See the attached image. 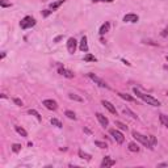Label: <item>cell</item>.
<instances>
[{
  "label": "cell",
  "mask_w": 168,
  "mask_h": 168,
  "mask_svg": "<svg viewBox=\"0 0 168 168\" xmlns=\"http://www.w3.org/2000/svg\"><path fill=\"white\" fill-rule=\"evenodd\" d=\"M133 92L139 97L141 100H143L144 102H147L148 105H152V106H160V101L155 97H152L151 94H146L143 92H141L138 88H133Z\"/></svg>",
  "instance_id": "obj_1"
},
{
  "label": "cell",
  "mask_w": 168,
  "mask_h": 168,
  "mask_svg": "<svg viewBox=\"0 0 168 168\" xmlns=\"http://www.w3.org/2000/svg\"><path fill=\"white\" fill-rule=\"evenodd\" d=\"M133 138L136 139L138 142H141L143 146L148 147V148H152L151 143H150V141H148V136H146V135H143V134H141V133H138V131L134 130V131H133Z\"/></svg>",
  "instance_id": "obj_2"
},
{
  "label": "cell",
  "mask_w": 168,
  "mask_h": 168,
  "mask_svg": "<svg viewBox=\"0 0 168 168\" xmlns=\"http://www.w3.org/2000/svg\"><path fill=\"white\" fill-rule=\"evenodd\" d=\"M34 25H36V20H34L32 16H25V17L20 21L21 29H29V28H32V26H34Z\"/></svg>",
  "instance_id": "obj_3"
},
{
  "label": "cell",
  "mask_w": 168,
  "mask_h": 168,
  "mask_svg": "<svg viewBox=\"0 0 168 168\" xmlns=\"http://www.w3.org/2000/svg\"><path fill=\"white\" fill-rule=\"evenodd\" d=\"M109 134L113 136V139H114L118 144H122L123 142H125V136H123V134L121 133V131H118L117 129H110Z\"/></svg>",
  "instance_id": "obj_4"
},
{
  "label": "cell",
  "mask_w": 168,
  "mask_h": 168,
  "mask_svg": "<svg viewBox=\"0 0 168 168\" xmlns=\"http://www.w3.org/2000/svg\"><path fill=\"white\" fill-rule=\"evenodd\" d=\"M87 76H88V78L91 79L92 81H94V84H97L99 87H101V88H109V85H108V84L105 83L102 79H100L99 76L94 75V74H91V72H89V74H87Z\"/></svg>",
  "instance_id": "obj_5"
},
{
  "label": "cell",
  "mask_w": 168,
  "mask_h": 168,
  "mask_svg": "<svg viewBox=\"0 0 168 168\" xmlns=\"http://www.w3.org/2000/svg\"><path fill=\"white\" fill-rule=\"evenodd\" d=\"M76 47H78V42H76V39L75 38H68V41H67V50H68V52L70 54H74V52L76 51Z\"/></svg>",
  "instance_id": "obj_6"
},
{
  "label": "cell",
  "mask_w": 168,
  "mask_h": 168,
  "mask_svg": "<svg viewBox=\"0 0 168 168\" xmlns=\"http://www.w3.org/2000/svg\"><path fill=\"white\" fill-rule=\"evenodd\" d=\"M42 105H45L49 110H57L58 109V104H57V101H54V100H43V101H42Z\"/></svg>",
  "instance_id": "obj_7"
},
{
  "label": "cell",
  "mask_w": 168,
  "mask_h": 168,
  "mask_svg": "<svg viewBox=\"0 0 168 168\" xmlns=\"http://www.w3.org/2000/svg\"><path fill=\"white\" fill-rule=\"evenodd\" d=\"M114 164H116V162H114V160H113L110 156H105L104 159H102V162H101V167H102V168L113 167Z\"/></svg>",
  "instance_id": "obj_8"
},
{
  "label": "cell",
  "mask_w": 168,
  "mask_h": 168,
  "mask_svg": "<svg viewBox=\"0 0 168 168\" xmlns=\"http://www.w3.org/2000/svg\"><path fill=\"white\" fill-rule=\"evenodd\" d=\"M139 20L138 15H134V13H127V15L123 16V21L125 22H136Z\"/></svg>",
  "instance_id": "obj_9"
},
{
  "label": "cell",
  "mask_w": 168,
  "mask_h": 168,
  "mask_svg": "<svg viewBox=\"0 0 168 168\" xmlns=\"http://www.w3.org/2000/svg\"><path fill=\"white\" fill-rule=\"evenodd\" d=\"M58 72L60 74V75L66 76V78H74V72L70 70H66L64 67H62V66L59 64V67H58Z\"/></svg>",
  "instance_id": "obj_10"
},
{
  "label": "cell",
  "mask_w": 168,
  "mask_h": 168,
  "mask_svg": "<svg viewBox=\"0 0 168 168\" xmlns=\"http://www.w3.org/2000/svg\"><path fill=\"white\" fill-rule=\"evenodd\" d=\"M101 104L104 105L105 108H106L108 110H109L112 114H117V110H116V108H114V105L112 104V102H109V101H106V100H102L101 101Z\"/></svg>",
  "instance_id": "obj_11"
},
{
  "label": "cell",
  "mask_w": 168,
  "mask_h": 168,
  "mask_svg": "<svg viewBox=\"0 0 168 168\" xmlns=\"http://www.w3.org/2000/svg\"><path fill=\"white\" fill-rule=\"evenodd\" d=\"M96 117H97V120H99V122L101 123V126L106 127V126L109 125V120H108L104 114H101V113H96Z\"/></svg>",
  "instance_id": "obj_12"
},
{
  "label": "cell",
  "mask_w": 168,
  "mask_h": 168,
  "mask_svg": "<svg viewBox=\"0 0 168 168\" xmlns=\"http://www.w3.org/2000/svg\"><path fill=\"white\" fill-rule=\"evenodd\" d=\"M79 49H80L81 51H84V52L88 51V43H87V37H85V36L81 38L80 45H79Z\"/></svg>",
  "instance_id": "obj_13"
},
{
  "label": "cell",
  "mask_w": 168,
  "mask_h": 168,
  "mask_svg": "<svg viewBox=\"0 0 168 168\" xmlns=\"http://www.w3.org/2000/svg\"><path fill=\"white\" fill-rule=\"evenodd\" d=\"M109 29H110V22H105V24H102L101 25V28H100V34H101V36H104L105 33H108V32H109Z\"/></svg>",
  "instance_id": "obj_14"
},
{
  "label": "cell",
  "mask_w": 168,
  "mask_h": 168,
  "mask_svg": "<svg viewBox=\"0 0 168 168\" xmlns=\"http://www.w3.org/2000/svg\"><path fill=\"white\" fill-rule=\"evenodd\" d=\"M118 96H120L121 99L126 100V101H130V102H134V101H135V99H134V97L129 96V94H126V93H122V92H120V93H118Z\"/></svg>",
  "instance_id": "obj_15"
},
{
  "label": "cell",
  "mask_w": 168,
  "mask_h": 168,
  "mask_svg": "<svg viewBox=\"0 0 168 168\" xmlns=\"http://www.w3.org/2000/svg\"><path fill=\"white\" fill-rule=\"evenodd\" d=\"M64 3V0H58V1H54V3H51L50 4V9H52V10H55L57 8H59L60 5Z\"/></svg>",
  "instance_id": "obj_16"
},
{
  "label": "cell",
  "mask_w": 168,
  "mask_h": 168,
  "mask_svg": "<svg viewBox=\"0 0 168 168\" xmlns=\"http://www.w3.org/2000/svg\"><path fill=\"white\" fill-rule=\"evenodd\" d=\"M15 129H16V131H17V133L20 134L21 136H28V133H26V130H25V129H22L21 126H15Z\"/></svg>",
  "instance_id": "obj_17"
},
{
  "label": "cell",
  "mask_w": 168,
  "mask_h": 168,
  "mask_svg": "<svg viewBox=\"0 0 168 168\" xmlns=\"http://www.w3.org/2000/svg\"><path fill=\"white\" fill-rule=\"evenodd\" d=\"M159 118H160V122H162L163 125H164L165 127L168 129V116H165V114H160V116H159Z\"/></svg>",
  "instance_id": "obj_18"
},
{
  "label": "cell",
  "mask_w": 168,
  "mask_h": 168,
  "mask_svg": "<svg viewBox=\"0 0 168 168\" xmlns=\"http://www.w3.org/2000/svg\"><path fill=\"white\" fill-rule=\"evenodd\" d=\"M79 156L81 158V159H85V160H91V155L89 154H85L84 151H81V150H79Z\"/></svg>",
  "instance_id": "obj_19"
},
{
  "label": "cell",
  "mask_w": 168,
  "mask_h": 168,
  "mask_svg": "<svg viewBox=\"0 0 168 168\" xmlns=\"http://www.w3.org/2000/svg\"><path fill=\"white\" fill-rule=\"evenodd\" d=\"M68 97H70L71 100H75V101L83 102V99H81V97H79L78 94H75V93H68Z\"/></svg>",
  "instance_id": "obj_20"
},
{
  "label": "cell",
  "mask_w": 168,
  "mask_h": 168,
  "mask_svg": "<svg viewBox=\"0 0 168 168\" xmlns=\"http://www.w3.org/2000/svg\"><path fill=\"white\" fill-rule=\"evenodd\" d=\"M129 150L133 152H138L139 147H138V144H135V143H129Z\"/></svg>",
  "instance_id": "obj_21"
},
{
  "label": "cell",
  "mask_w": 168,
  "mask_h": 168,
  "mask_svg": "<svg viewBox=\"0 0 168 168\" xmlns=\"http://www.w3.org/2000/svg\"><path fill=\"white\" fill-rule=\"evenodd\" d=\"M51 125L52 126H57V127H62V122H60L59 120H57V118H51Z\"/></svg>",
  "instance_id": "obj_22"
},
{
  "label": "cell",
  "mask_w": 168,
  "mask_h": 168,
  "mask_svg": "<svg viewBox=\"0 0 168 168\" xmlns=\"http://www.w3.org/2000/svg\"><path fill=\"white\" fill-rule=\"evenodd\" d=\"M29 114L34 116V117H36L38 121H41V120H42V118H41V116H39V113L37 112V110H34V109H30V110H29Z\"/></svg>",
  "instance_id": "obj_23"
},
{
  "label": "cell",
  "mask_w": 168,
  "mask_h": 168,
  "mask_svg": "<svg viewBox=\"0 0 168 168\" xmlns=\"http://www.w3.org/2000/svg\"><path fill=\"white\" fill-rule=\"evenodd\" d=\"M84 62H96V58L91 54H87L85 57H84Z\"/></svg>",
  "instance_id": "obj_24"
},
{
  "label": "cell",
  "mask_w": 168,
  "mask_h": 168,
  "mask_svg": "<svg viewBox=\"0 0 168 168\" xmlns=\"http://www.w3.org/2000/svg\"><path fill=\"white\" fill-rule=\"evenodd\" d=\"M116 126H117L118 129H121V130H127V126H126L125 123H122L121 121H116Z\"/></svg>",
  "instance_id": "obj_25"
},
{
  "label": "cell",
  "mask_w": 168,
  "mask_h": 168,
  "mask_svg": "<svg viewBox=\"0 0 168 168\" xmlns=\"http://www.w3.org/2000/svg\"><path fill=\"white\" fill-rule=\"evenodd\" d=\"M64 114L67 116V117L70 118V120H76V116H75V113H74V112H71V110H66V112H64Z\"/></svg>",
  "instance_id": "obj_26"
},
{
  "label": "cell",
  "mask_w": 168,
  "mask_h": 168,
  "mask_svg": "<svg viewBox=\"0 0 168 168\" xmlns=\"http://www.w3.org/2000/svg\"><path fill=\"white\" fill-rule=\"evenodd\" d=\"M123 113H125V114H129L131 118H138V117H136L135 113H133L130 109H127V108H125V109H123Z\"/></svg>",
  "instance_id": "obj_27"
},
{
  "label": "cell",
  "mask_w": 168,
  "mask_h": 168,
  "mask_svg": "<svg viewBox=\"0 0 168 168\" xmlns=\"http://www.w3.org/2000/svg\"><path fill=\"white\" fill-rule=\"evenodd\" d=\"M148 141H150V143H151L152 148H154V146L156 144V138H155L154 135H148Z\"/></svg>",
  "instance_id": "obj_28"
},
{
  "label": "cell",
  "mask_w": 168,
  "mask_h": 168,
  "mask_svg": "<svg viewBox=\"0 0 168 168\" xmlns=\"http://www.w3.org/2000/svg\"><path fill=\"white\" fill-rule=\"evenodd\" d=\"M94 144H96L97 147H100V148H106V143H104V142L96 141V142H94Z\"/></svg>",
  "instance_id": "obj_29"
},
{
  "label": "cell",
  "mask_w": 168,
  "mask_h": 168,
  "mask_svg": "<svg viewBox=\"0 0 168 168\" xmlns=\"http://www.w3.org/2000/svg\"><path fill=\"white\" fill-rule=\"evenodd\" d=\"M12 150H13V152H18L21 150V144H18V143L12 144Z\"/></svg>",
  "instance_id": "obj_30"
},
{
  "label": "cell",
  "mask_w": 168,
  "mask_h": 168,
  "mask_svg": "<svg viewBox=\"0 0 168 168\" xmlns=\"http://www.w3.org/2000/svg\"><path fill=\"white\" fill-rule=\"evenodd\" d=\"M13 102H15V104H17L18 106H22V101H21L20 99H13Z\"/></svg>",
  "instance_id": "obj_31"
},
{
  "label": "cell",
  "mask_w": 168,
  "mask_h": 168,
  "mask_svg": "<svg viewBox=\"0 0 168 168\" xmlns=\"http://www.w3.org/2000/svg\"><path fill=\"white\" fill-rule=\"evenodd\" d=\"M114 0H93V3H112Z\"/></svg>",
  "instance_id": "obj_32"
},
{
  "label": "cell",
  "mask_w": 168,
  "mask_h": 168,
  "mask_svg": "<svg viewBox=\"0 0 168 168\" xmlns=\"http://www.w3.org/2000/svg\"><path fill=\"white\" fill-rule=\"evenodd\" d=\"M51 12H52V10H50V9H45L43 12H42V15H43L45 17H47V16H49V15H50V13H51Z\"/></svg>",
  "instance_id": "obj_33"
},
{
  "label": "cell",
  "mask_w": 168,
  "mask_h": 168,
  "mask_svg": "<svg viewBox=\"0 0 168 168\" xmlns=\"http://www.w3.org/2000/svg\"><path fill=\"white\" fill-rule=\"evenodd\" d=\"M60 39H62V36H59V37H57V38H55V42H59Z\"/></svg>",
  "instance_id": "obj_34"
},
{
  "label": "cell",
  "mask_w": 168,
  "mask_h": 168,
  "mask_svg": "<svg viewBox=\"0 0 168 168\" xmlns=\"http://www.w3.org/2000/svg\"><path fill=\"white\" fill-rule=\"evenodd\" d=\"M167 34H168V30H167V29H165V30L162 33V36H164V37H165V36H167Z\"/></svg>",
  "instance_id": "obj_35"
},
{
  "label": "cell",
  "mask_w": 168,
  "mask_h": 168,
  "mask_svg": "<svg viewBox=\"0 0 168 168\" xmlns=\"http://www.w3.org/2000/svg\"><path fill=\"white\" fill-rule=\"evenodd\" d=\"M122 62H123V63H125V64H127V66H130V63H129V62H127V60H125V59H122Z\"/></svg>",
  "instance_id": "obj_36"
},
{
  "label": "cell",
  "mask_w": 168,
  "mask_h": 168,
  "mask_svg": "<svg viewBox=\"0 0 168 168\" xmlns=\"http://www.w3.org/2000/svg\"><path fill=\"white\" fill-rule=\"evenodd\" d=\"M167 60H168V57H167Z\"/></svg>",
  "instance_id": "obj_37"
},
{
  "label": "cell",
  "mask_w": 168,
  "mask_h": 168,
  "mask_svg": "<svg viewBox=\"0 0 168 168\" xmlns=\"http://www.w3.org/2000/svg\"><path fill=\"white\" fill-rule=\"evenodd\" d=\"M167 94H168V92H167Z\"/></svg>",
  "instance_id": "obj_38"
}]
</instances>
